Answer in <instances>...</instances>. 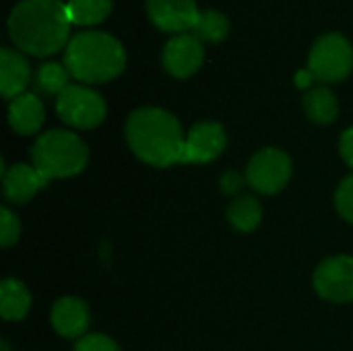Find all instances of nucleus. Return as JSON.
<instances>
[{
    "instance_id": "8",
    "label": "nucleus",
    "mask_w": 353,
    "mask_h": 351,
    "mask_svg": "<svg viewBox=\"0 0 353 351\" xmlns=\"http://www.w3.org/2000/svg\"><path fill=\"white\" fill-rule=\"evenodd\" d=\"M312 285L314 292L327 302H353V257L337 254L325 259L314 271Z\"/></svg>"
},
{
    "instance_id": "3",
    "label": "nucleus",
    "mask_w": 353,
    "mask_h": 351,
    "mask_svg": "<svg viewBox=\"0 0 353 351\" xmlns=\"http://www.w3.org/2000/svg\"><path fill=\"white\" fill-rule=\"evenodd\" d=\"M64 66L81 85H99L122 74L126 52L110 33L83 31L70 37L64 48Z\"/></svg>"
},
{
    "instance_id": "10",
    "label": "nucleus",
    "mask_w": 353,
    "mask_h": 351,
    "mask_svg": "<svg viewBox=\"0 0 353 351\" xmlns=\"http://www.w3.org/2000/svg\"><path fill=\"white\" fill-rule=\"evenodd\" d=\"M228 147L225 128L219 122L205 120L194 124L186 132V149L184 163H209L221 157Z\"/></svg>"
},
{
    "instance_id": "4",
    "label": "nucleus",
    "mask_w": 353,
    "mask_h": 351,
    "mask_svg": "<svg viewBox=\"0 0 353 351\" xmlns=\"http://www.w3.org/2000/svg\"><path fill=\"white\" fill-rule=\"evenodd\" d=\"M89 149L72 130L54 128L39 134L31 147V166L50 182L72 178L87 168Z\"/></svg>"
},
{
    "instance_id": "21",
    "label": "nucleus",
    "mask_w": 353,
    "mask_h": 351,
    "mask_svg": "<svg viewBox=\"0 0 353 351\" xmlns=\"http://www.w3.org/2000/svg\"><path fill=\"white\" fill-rule=\"evenodd\" d=\"M68 79L70 72L64 64L60 62H43L37 70H35V89L43 95H60L66 87H68Z\"/></svg>"
},
{
    "instance_id": "19",
    "label": "nucleus",
    "mask_w": 353,
    "mask_h": 351,
    "mask_svg": "<svg viewBox=\"0 0 353 351\" xmlns=\"http://www.w3.org/2000/svg\"><path fill=\"white\" fill-rule=\"evenodd\" d=\"M66 12L72 25L79 27L99 25L112 12V0H68Z\"/></svg>"
},
{
    "instance_id": "2",
    "label": "nucleus",
    "mask_w": 353,
    "mask_h": 351,
    "mask_svg": "<svg viewBox=\"0 0 353 351\" xmlns=\"http://www.w3.org/2000/svg\"><path fill=\"white\" fill-rule=\"evenodd\" d=\"M130 151L151 168L184 163L186 134L174 114L163 108H139L124 126Z\"/></svg>"
},
{
    "instance_id": "18",
    "label": "nucleus",
    "mask_w": 353,
    "mask_h": 351,
    "mask_svg": "<svg viewBox=\"0 0 353 351\" xmlns=\"http://www.w3.org/2000/svg\"><path fill=\"white\" fill-rule=\"evenodd\" d=\"M304 110L306 116L314 124H331L339 116V103L331 89L327 87H312L304 93Z\"/></svg>"
},
{
    "instance_id": "27",
    "label": "nucleus",
    "mask_w": 353,
    "mask_h": 351,
    "mask_svg": "<svg viewBox=\"0 0 353 351\" xmlns=\"http://www.w3.org/2000/svg\"><path fill=\"white\" fill-rule=\"evenodd\" d=\"M314 74L308 70V68H302V70H298L296 72V77H294V83H296V87L298 89H304V91H310L312 89V85H314Z\"/></svg>"
},
{
    "instance_id": "15",
    "label": "nucleus",
    "mask_w": 353,
    "mask_h": 351,
    "mask_svg": "<svg viewBox=\"0 0 353 351\" xmlns=\"http://www.w3.org/2000/svg\"><path fill=\"white\" fill-rule=\"evenodd\" d=\"M46 120V110L35 93H23L8 103V124L17 134H35Z\"/></svg>"
},
{
    "instance_id": "5",
    "label": "nucleus",
    "mask_w": 353,
    "mask_h": 351,
    "mask_svg": "<svg viewBox=\"0 0 353 351\" xmlns=\"http://www.w3.org/2000/svg\"><path fill=\"white\" fill-rule=\"evenodd\" d=\"M316 81L339 83L353 70V48L341 33H327L319 37L310 50L308 66Z\"/></svg>"
},
{
    "instance_id": "11",
    "label": "nucleus",
    "mask_w": 353,
    "mask_h": 351,
    "mask_svg": "<svg viewBox=\"0 0 353 351\" xmlns=\"http://www.w3.org/2000/svg\"><path fill=\"white\" fill-rule=\"evenodd\" d=\"M151 23L165 33H190L201 10L194 0H147Z\"/></svg>"
},
{
    "instance_id": "20",
    "label": "nucleus",
    "mask_w": 353,
    "mask_h": 351,
    "mask_svg": "<svg viewBox=\"0 0 353 351\" xmlns=\"http://www.w3.org/2000/svg\"><path fill=\"white\" fill-rule=\"evenodd\" d=\"M230 29H232L230 19L223 12L209 8V10H201V14H199V19H196L190 33L201 41L219 43L230 35Z\"/></svg>"
},
{
    "instance_id": "24",
    "label": "nucleus",
    "mask_w": 353,
    "mask_h": 351,
    "mask_svg": "<svg viewBox=\"0 0 353 351\" xmlns=\"http://www.w3.org/2000/svg\"><path fill=\"white\" fill-rule=\"evenodd\" d=\"M72 351H122L114 339H110L103 333H89L83 339L77 341Z\"/></svg>"
},
{
    "instance_id": "9",
    "label": "nucleus",
    "mask_w": 353,
    "mask_h": 351,
    "mask_svg": "<svg viewBox=\"0 0 353 351\" xmlns=\"http://www.w3.org/2000/svg\"><path fill=\"white\" fill-rule=\"evenodd\" d=\"M203 60H205L203 41L196 39L192 33L174 35L161 52L163 68L176 79L192 77L203 66Z\"/></svg>"
},
{
    "instance_id": "22",
    "label": "nucleus",
    "mask_w": 353,
    "mask_h": 351,
    "mask_svg": "<svg viewBox=\"0 0 353 351\" xmlns=\"http://www.w3.org/2000/svg\"><path fill=\"white\" fill-rule=\"evenodd\" d=\"M21 238V221L19 217L8 209V207H2L0 211V244L4 248L17 244Z\"/></svg>"
},
{
    "instance_id": "25",
    "label": "nucleus",
    "mask_w": 353,
    "mask_h": 351,
    "mask_svg": "<svg viewBox=\"0 0 353 351\" xmlns=\"http://www.w3.org/2000/svg\"><path fill=\"white\" fill-rule=\"evenodd\" d=\"M248 184L246 180V174L242 176L240 172H225L219 180V186H221V192L228 194V197H238L242 192V188Z\"/></svg>"
},
{
    "instance_id": "16",
    "label": "nucleus",
    "mask_w": 353,
    "mask_h": 351,
    "mask_svg": "<svg viewBox=\"0 0 353 351\" xmlns=\"http://www.w3.org/2000/svg\"><path fill=\"white\" fill-rule=\"evenodd\" d=\"M31 310V294L19 279H4L0 283V314L6 323L23 321Z\"/></svg>"
},
{
    "instance_id": "12",
    "label": "nucleus",
    "mask_w": 353,
    "mask_h": 351,
    "mask_svg": "<svg viewBox=\"0 0 353 351\" xmlns=\"http://www.w3.org/2000/svg\"><path fill=\"white\" fill-rule=\"evenodd\" d=\"M50 321L54 331L64 339H83L91 325L89 306L74 296H62L54 302Z\"/></svg>"
},
{
    "instance_id": "17",
    "label": "nucleus",
    "mask_w": 353,
    "mask_h": 351,
    "mask_svg": "<svg viewBox=\"0 0 353 351\" xmlns=\"http://www.w3.org/2000/svg\"><path fill=\"white\" fill-rule=\"evenodd\" d=\"M228 221L240 234L254 232L263 221V205L252 194H242L228 207Z\"/></svg>"
},
{
    "instance_id": "23",
    "label": "nucleus",
    "mask_w": 353,
    "mask_h": 351,
    "mask_svg": "<svg viewBox=\"0 0 353 351\" xmlns=\"http://www.w3.org/2000/svg\"><path fill=\"white\" fill-rule=\"evenodd\" d=\"M335 207H337V213L345 219L353 223V174H350L347 178L341 180V184L337 186V192H335Z\"/></svg>"
},
{
    "instance_id": "26",
    "label": "nucleus",
    "mask_w": 353,
    "mask_h": 351,
    "mask_svg": "<svg viewBox=\"0 0 353 351\" xmlns=\"http://www.w3.org/2000/svg\"><path fill=\"white\" fill-rule=\"evenodd\" d=\"M339 153H341L343 161L353 170V126L341 132V139H339Z\"/></svg>"
},
{
    "instance_id": "14",
    "label": "nucleus",
    "mask_w": 353,
    "mask_h": 351,
    "mask_svg": "<svg viewBox=\"0 0 353 351\" xmlns=\"http://www.w3.org/2000/svg\"><path fill=\"white\" fill-rule=\"evenodd\" d=\"M31 83V64L23 56V52L12 48L0 50V91L2 97L12 101L14 97L27 93V85Z\"/></svg>"
},
{
    "instance_id": "13",
    "label": "nucleus",
    "mask_w": 353,
    "mask_h": 351,
    "mask_svg": "<svg viewBox=\"0 0 353 351\" xmlns=\"http://www.w3.org/2000/svg\"><path fill=\"white\" fill-rule=\"evenodd\" d=\"M48 184L50 180L43 178L29 163H14L2 172V192H4V199L12 205L29 203Z\"/></svg>"
},
{
    "instance_id": "6",
    "label": "nucleus",
    "mask_w": 353,
    "mask_h": 351,
    "mask_svg": "<svg viewBox=\"0 0 353 351\" xmlns=\"http://www.w3.org/2000/svg\"><path fill=\"white\" fill-rule=\"evenodd\" d=\"M58 118L72 128L91 130L105 120L108 108L103 97L87 85H68L56 97Z\"/></svg>"
},
{
    "instance_id": "7",
    "label": "nucleus",
    "mask_w": 353,
    "mask_h": 351,
    "mask_svg": "<svg viewBox=\"0 0 353 351\" xmlns=\"http://www.w3.org/2000/svg\"><path fill=\"white\" fill-rule=\"evenodd\" d=\"M248 184L261 194H277L292 180V159L277 147L256 151L246 166Z\"/></svg>"
},
{
    "instance_id": "1",
    "label": "nucleus",
    "mask_w": 353,
    "mask_h": 351,
    "mask_svg": "<svg viewBox=\"0 0 353 351\" xmlns=\"http://www.w3.org/2000/svg\"><path fill=\"white\" fill-rule=\"evenodd\" d=\"M70 27L62 0H21L8 14V35L17 50L37 58L66 48Z\"/></svg>"
}]
</instances>
